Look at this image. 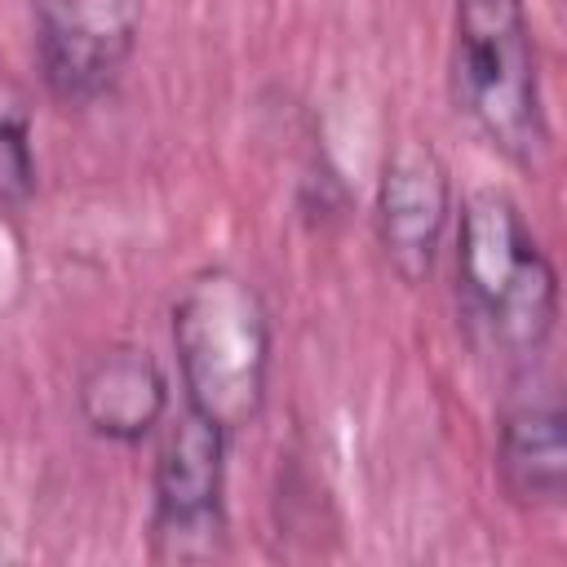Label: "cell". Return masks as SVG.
<instances>
[{
    "label": "cell",
    "instance_id": "obj_1",
    "mask_svg": "<svg viewBox=\"0 0 567 567\" xmlns=\"http://www.w3.org/2000/svg\"><path fill=\"white\" fill-rule=\"evenodd\" d=\"M456 301L501 359L532 363L558 323V275L514 195L483 186L456 221Z\"/></svg>",
    "mask_w": 567,
    "mask_h": 567
},
{
    "label": "cell",
    "instance_id": "obj_2",
    "mask_svg": "<svg viewBox=\"0 0 567 567\" xmlns=\"http://www.w3.org/2000/svg\"><path fill=\"white\" fill-rule=\"evenodd\" d=\"M173 350L186 408L226 434L261 416L270 385V315L239 270L208 266L182 284L173 301Z\"/></svg>",
    "mask_w": 567,
    "mask_h": 567
},
{
    "label": "cell",
    "instance_id": "obj_3",
    "mask_svg": "<svg viewBox=\"0 0 567 567\" xmlns=\"http://www.w3.org/2000/svg\"><path fill=\"white\" fill-rule=\"evenodd\" d=\"M452 97L483 142L509 164L536 168L545 159L549 120L527 0L452 4Z\"/></svg>",
    "mask_w": 567,
    "mask_h": 567
},
{
    "label": "cell",
    "instance_id": "obj_4",
    "mask_svg": "<svg viewBox=\"0 0 567 567\" xmlns=\"http://www.w3.org/2000/svg\"><path fill=\"white\" fill-rule=\"evenodd\" d=\"M226 430L182 408L164 425L151 470V536L159 558H208L226 536Z\"/></svg>",
    "mask_w": 567,
    "mask_h": 567
},
{
    "label": "cell",
    "instance_id": "obj_5",
    "mask_svg": "<svg viewBox=\"0 0 567 567\" xmlns=\"http://www.w3.org/2000/svg\"><path fill=\"white\" fill-rule=\"evenodd\" d=\"M142 13V0H31L44 89L62 106L97 102L128 66Z\"/></svg>",
    "mask_w": 567,
    "mask_h": 567
},
{
    "label": "cell",
    "instance_id": "obj_6",
    "mask_svg": "<svg viewBox=\"0 0 567 567\" xmlns=\"http://www.w3.org/2000/svg\"><path fill=\"white\" fill-rule=\"evenodd\" d=\"M447 221H452V173L443 155L425 137L390 142L377 177V239L390 270L403 284L430 279Z\"/></svg>",
    "mask_w": 567,
    "mask_h": 567
},
{
    "label": "cell",
    "instance_id": "obj_7",
    "mask_svg": "<svg viewBox=\"0 0 567 567\" xmlns=\"http://www.w3.org/2000/svg\"><path fill=\"white\" fill-rule=\"evenodd\" d=\"M80 421L106 443H142L164 425L168 381L146 346H106L97 350L75 381Z\"/></svg>",
    "mask_w": 567,
    "mask_h": 567
},
{
    "label": "cell",
    "instance_id": "obj_8",
    "mask_svg": "<svg viewBox=\"0 0 567 567\" xmlns=\"http://www.w3.org/2000/svg\"><path fill=\"white\" fill-rule=\"evenodd\" d=\"M496 478L523 509H558L567 496V412L554 390L518 394L496 421Z\"/></svg>",
    "mask_w": 567,
    "mask_h": 567
},
{
    "label": "cell",
    "instance_id": "obj_9",
    "mask_svg": "<svg viewBox=\"0 0 567 567\" xmlns=\"http://www.w3.org/2000/svg\"><path fill=\"white\" fill-rule=\"evenodd\" d=\"M35 195V151L27 106L0 89V208H22Z\"/></svg>",
    "mask_w": 567,
    "mask_h": 567
}]
</instances>
